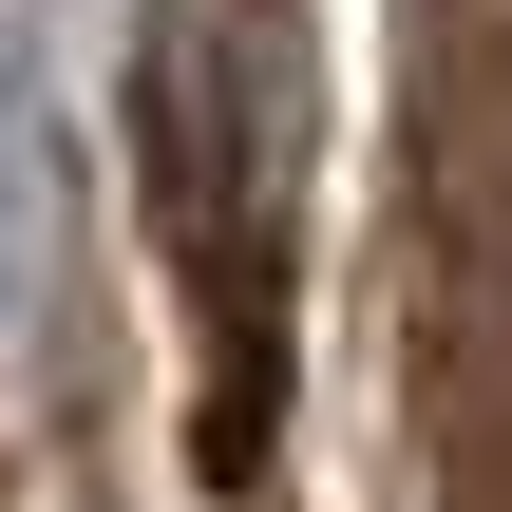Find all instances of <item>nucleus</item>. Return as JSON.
Returning <instances> with one entry per match:
<instances>
[{"label": "nucleus", "mask_w": 512, "mask_h": 512, "mask_svg": "<svg viewBox=\"0 0 512 512\" xmlns=\"http://www.w3.org/2000/svg\"><path fill=\"white\" fill-rule=\"evenodd\" d=\"M304 19L285 0H152L133 19V190L209 323V456H266L285 418V266H304Z\"/></svg>", "instance_id": "obj_1"}, {"label": "nucleus", "mask_w": 512, "mask_h": 512, "mask_svg": "<svg viewBox=\"0 0 512 512\" xmlns=\"http://www.w3.org/2000/svg\"><path fill=\"white\" fill-rule=\"evenodd\" d=\"M475 342H494V380H512V247H494V323H475Z\"/></svg>", "instance_id": "obj_2"}]
</instances>
